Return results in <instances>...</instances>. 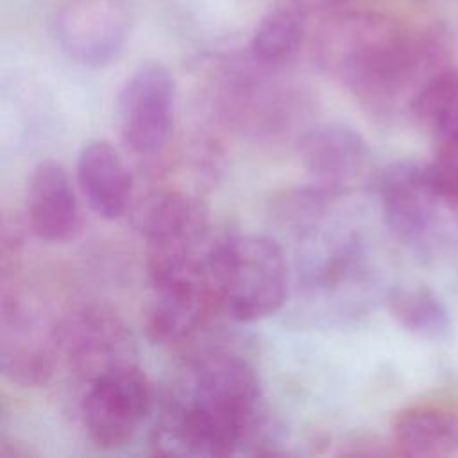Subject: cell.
I'll return each instance as SVG.
<instances>
[{
	"label": "cell",
	"mask_w": 458,
	"mask_h": 458,
	"mask_svg": "<svg viewBox=\"0 0 458 458\" xmlns=\"http://www.w3.org/2000/svg\"><path fill=\"white\" fill-rule=\"evenodd\" d=\"M154 390L136 361L111 365L86 381L81 417L89 440L106 451L127 445L154 411Z\"/></svg>",
	"instance_id": "cell-5"
},
{
	"label": "cell",
	"mask_w": 458,
	"mask_h": 458,
	"mask_svg": "<svg viewBox=\"0 0 458 458\" xmlns=\"http://www.w3.org/2000/svg\"><path fill=\"white\" fill-rule=\"evenodd\" d=\"M175 114V82L157 61L141 63L116 98V123L123 145L140 156L159 152L170 140Z\"/></svg>",
	"instance_id": "cell-7"
},
{
	"label": "cell",
	"mask_w": 458,
	"mask_h": 458,
	"mask_svg": "<svg viewBox=\"0 0 458 458\" xmlns=\"http://www.w3.org/2000/svg\"><path fill=\"white\" fill-rule=\"evenodd\" d=\"M386 308L408 333L428 340L444 342L453 324L442 299L426 284H397L386 293Z\"/></svg>",
	"instance_id": "cell-16"
},
{
	"label": "cell",
	"mask_w": 458,
	"mask_h": 458,
	"mask_svg": "<svg viewBox=\"0 0 458 458\" xmlns=\"http://www.w3.org/2000/svg\"><path fill=\"white\" fill-rule=\"evenodd\" d=\"M345 2L347 0H293V4L302 9H329V7H338Z\"/></svg>",
	"instance_id": "cell-19"
},
{
	"label": "cell",
	"mask_w": 458,
	"mask_h": 458,
	"mask_svg": "<svg viewBox=\"0 0 458 458\" xmlns=\"http://www.w3.org/2000/svg\"><path fill=\"white\" fill-rule=\"evenodd\" d=\"M136 227L147 242V270L200 265L215 240L206 206L179 190L150 193L136 209Z\"/></svg>",
	"instance_id": "cell-6"
},
{
	"label": "cell",
	"mask_w": 458,
	"mask_h": 458,
	"mask_svg": "<svg viewBox=\"0 0 458 458\" xmlns=\"http://www.w3.org/2000/svg\"><path fill=\"white\" fill-rule=\"evenodd\" d=\"M397 453L406 456H445L458 451V406L419 403L401 410L392 424Z\"/></svg>",
	"instance_id": "cell-15"
},
{
	"label": "cell",
	"mask_w": 458,
	"mask_h": 458,
	"mask_svg": "<svg viewBox=\"0 0 458 458\" xmlns=\"http://www.w3.org/2000/svg\"><path fill=\"white\" fill-rule=\"evenodd\" d=\"M299 154L311 184L335 200L361 188L372 175V152L365 138L347 123L331 122L310 129Z\"/></svg>",
	"instance_id": "cell-9"
},
{
	"label": "cell",
	"mask_w": 458,
	"mask_h": 458,
	"mask_svg": "<svg viewBox=\"0 0 458 458\" xmlns=\"http://www.w3.org/2000/svg\"><path fill=\"white\" fill-rule=\"evenodd\" d=\"M206 270L218 308L236 322L265 318L286 301L288 263L283 247L270 236H215Z\"/></svg>",
	"instance_id": "cell-3"
},
{
	"label": "cell",
	"mask_w": 458,
	"mask_h": 458,
	"mask_svg": "<svg viewBox=\"0 0 458 458\" xmlns=\"http://www.w3.org/2000/svg\"><path fill=\"white\" fill-rule=\"evenodd\" d=\"M27 225L45 242L70 240L81 224L79 202L68 172L57 161L36 165L27 184Z\"/></svg>",
	"instance_id": "cell-13"
},
{
	"label": "cell",
	"mask_w": 458,
	"mask_h": 458,
	"mask_svg": "<svg viewBox=\"0 0 458 458\" xmlns=\"http://www.w3.org/2000/svg\"><path fill=\"white\" fill-rule=\"evenodd\" d=\"M32 311L18 292H2L0 367L7 379L21 386H41L54 372L57 354L54 333L43 336Z\"/></svg>",
	"instance_id": "cell-12"
},
{
	"label": "cell",
	"mask_w": 458,
	"mask_h": 458,
	"mask_svg": "<svg viewBox=\"0 0 458 458\" xmlns=\"http://www.w3.org/2000/svg\"><path fill=\"white\" fill-rule=\"evenodd\" d=\"M318 66L370 109L408 107L420 86L442 70L440 50L394 20L369 11H336L322 20L311 41Z\"/></svg>",
	"instance_id": "cell-2"
},
{
	"label": "cell",
	"mask_w": 458,
	"mask_h": 458,
	"mask_svg": "<svg viewBox=\"0 0 458 458\" xmlns=\"http://www.w3.org/2000/svg\"><path fill=\"white\" fill-rule=\"evenodd\" d=\"M55 351L61 352L72 370L93 377L100 370L134 361V340L125 324L98 306H84L68 313L54 327Z\"/></svg>",
	"instance_id": "cell-10"
},
{
	"label": "cell",
	"mask_w": 458,
	"mask_h": 458,
	"mask_svg": "<svg viewBox=\"0 0 458 458\" xmlns=\"http://www.w3.org/2000/svg\"><path fill=\"white\" fill-rule=\"evenodd\" d=\"M75 172L86 202L98 216L116 220L125 215L132 199V175L109 141H88L77 156Z\"/></svg>",
	"instance_id": "cell-14"
},
{
	"label": "cell",
	"mask_w": 458,
	"mask_h": 458,
	"mask_svg": "<svg viewBox=\"0 0 458 458\" xmlns=\"http://www.w3.org/2000/svg\"><path fill=\"white\" fill-rule=\"evenodd\" d=\"M150 299L143 313V329L156 345L181 344L191 336L206 315L218 308L206 274L152 277Z\"/></svg>",
	"instance_id": "cell-11"
},
{
	"label": "cell",
	"mask_w": 458,
	"mask_h": 458,
	"mask_svg": "<svg viewBox=\"0 0 458 458\" xmlns=\"http://www.w3.org/2000/svg\"><path fill=\"white\" fill-rule=\"evenodd\" d=\"M306 36V14L299 5H279L270 9L258 23L249 55L258 64L272 70L288 64L299 52Z\"/></svg>",
	"instance_id": "cell-17"
},
{
	"label": "cell",
	"mask_w": 458,
	"mask_h": 458,
	"mask_svg": "<svg viewBox=\"0 0 458 458\" xmlns=\"http://www.w3.org/2000/svg\"><path fill=\"white\" fill-rule=\"evenodd\" d=\"M408 109L438 145L458 143V72L442 68L431 75Z\"/></svg>",
	"instance_id": "cell-18"
},
{
	"label": "cell",
	"mask_w": 458,
	"mask_h": 458,
	"mask_svg": "<svg viewBox=\"0 0 458 458\" xmlns=\"http://www.w3.org/2000/svg\"><path fill=\"white\" fill-rule=\"evenodd\" d=\"M131 23L123 0H66L55 14L54 30L68 57L98 68L120 55L129 39Z\"/></svg>",
	"instance_id": "cell-8"
},
{
	"label": "cell",
	"mask_w": 458,
	"mask_h": 458,
	"mask_svg": "<svg viewBox=\"0 0 458 458\" xmlns=\"http://www.w3.org/2000/svg\"><path fill=\"white\" fill-rule=\"evenodd\" d=\"M150 445L163 456L276 454L252 365L224 351L191 361L163 399Z\"/></svg>",
	"instance_id": "cell-1"
},
{
	"label": "cell",
	"mask_w": 458,
	"mask_h": 458,
	"mask_svg": "<svg viewBox=\"0 0 458 458\" xmlns=\"http://www.w3.org/2000/svg\"><path fill=\"white\" fill-rule=\"evenodd\" d=\"M386 227L420 261L447 256L458 245V204L429 179L426 163L395 161L377 177Z\"/></svg>",
	"instance_id": "cell-4"
}]
</instances>
